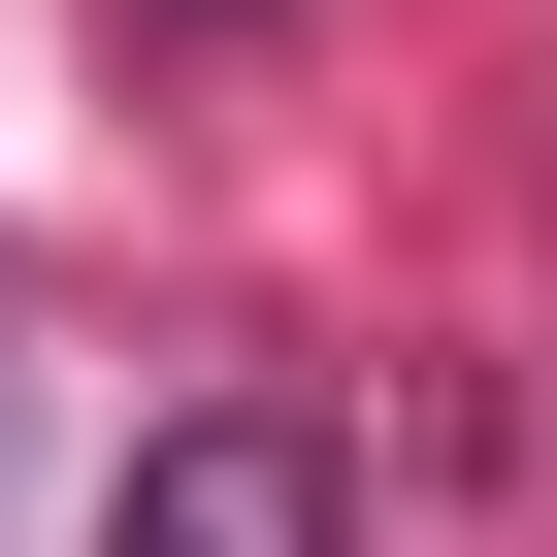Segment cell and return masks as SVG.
Returning <instances> with one entry per match:
<instances>
[{
    "instance_id": "cell-1",
    "label": "cell",
    "mask_w": 557,
    "mask_h": 557,
    "mask_svg": "<svg viewBox=\"0 0 557 557\" xmlns=\"http://www.w3.org/2000/svg\"><path fill=\"white\" fill-rule=\"evenodd\" d=\"M99 557H361V459H329L296 394H197V426H132Z\"/></svg>"
}]
</instances>
